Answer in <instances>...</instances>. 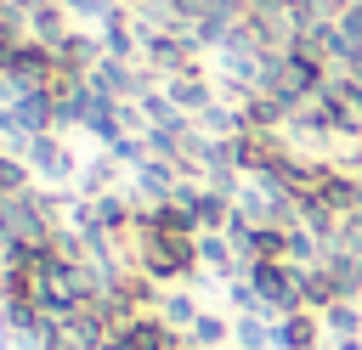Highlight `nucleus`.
<instances>
[{
	"mask_svg": "<svg viewBox=\"0 0 362 350\" xmlns=\"http://www.w3.org/2000/svg\"><path fill=\"white\" fill-rule=\"evenodd\" d=\"M23 158H28V169H34V181H45V186H68L85 164L74 158V147H68V135L62 130H45V135H28V147H23Z\"/></svg>",
	"mask_w": 362,
	"mask_h": 350,
	"instance_id": "obj_2",
	"label": "nucleus"
},
{
	"mask_svg": "<svg viewBox=\"0 0 362 350\" xmlns=\"http://www.w3.org/2000/svg\"><path fill=\"white\" fill-rule=\"evenodd\" d=\"M130 186V164L119 152H90V164L79 169V198H107V192H124Z\"/></svg>",
	"mask_w": 362,
	"mask_h": 350,
	"instance_id": "obj_3",
	"label": "nucleus"
},
{
	"mask_svg": "<svg viewBox=\"0 0 362 350\" xmlns=\"http://www.w3.org/2000/svg\"><path fill=\"white\" fill-rule=\"evenodd\" d=\"M17 51H23V40H6V34H0V73L17 68Z\"/></svg>",
	"mask_w": 362,
	"mask_h": 350,
	"instance_id": "obj_12",
	"label": "nucleus"
},
{
	"mask_svg": "<svg viewBox=\"0 0 362 350\" xmlns=\"http://www.w3.org/2000/svg\"><path fill=\"white\" fill-rule=\"evenodd\" d=\"M334 350H362V339H351V344H334Z\"/></svg>",
	"mask_w": 362,
	"mask_h": 350,
	"instance_id": "obj_13",
	"label": "nucleus"
},
{
	"mask_svg": "<svg viewBox=\"0 0 362 350\" xmlns=\"http://www.w3.org/2000/svg\"><path fill=\"white\" fill-rule=\"evenodd\" d=\"M170 333H187L198 316H204V305H198V294H192V282H175V288H164V299H158V310H153Z\"/></svg>",
	"mask_w": 362,
	"mask_h": 350,
	"instance_id": "obj_6",
	"label": "nucleus"
},
{
	"mask_svg": "<svg viewBox=\"0 0 362 350\" xmlns=\"http://www.w3.org/2000/svg\"><path fill=\"white\" fill-rule=\"evenodd\" d=\"M192 350H232V316H221V310H204L187 333H181Z\"/></svg>",
	"mask_w": 362,
	"mask_h": 350,
	"instance_id": "obj_9",
	"label": "nucleus"
},
{
	"mask_svg": "<svg viewBox=\"0 0 362 350\" xmlns=\"http://www.w3.org/2000/svg\"><path fill=\"white\" fill-rule=\"evenodd\" d=\"M232 350H277V316H232Z\"/></svg>",
	"mask_w": 362,
	"mask_h": 350,
	"instance_id": "obj_7",
	"label": "nucleus"
},
{
	"mask_svg": "<svg viewBox=\"0 0 362 350\" xmlns=\"http://www.w3.org/2000/svg\"><path fill=\"white\" fill-rule=\"evenodd\" d=\"M113 339H119L124 350H170V344H175L181 333H170V327H164L158 316H136V322H124V327H119Z\"/></svg>",
	"mask_w": 362,
	"mask_h": 350,
	"instance_id": "obj_8",
	"label": "nucleus"
},
{
	"mask_svg": "<svg viewBox=\"0 0 362 350\" xmlns=\"http://www.w3.org/2000/svg\"><path fill=\"white\" fill-rule=\"evenodd\" d=\"M249 282H255L266 316H294V310H305L300 271H294L288 260H255V265H249Z\"/></svg>",
	"mask_w": 362,
	"mask_h": 350,
	"instance_id": "obj_1",
	"label": "nucleus"
},
{
	"mask_svg": "<svg viewBox=\"0 0 362 350\" xmlns=\"http://www.w3.org/2000/svg\"><path fill=\"white\" fill-rule=\"evenodd\" d=\"M328 327H322V310H294V316H277V350H322Z\"/></svg>",
	"mask_w": 362,
	"mask_h": 350,
	"instance_id": "obj_5",
	"label": "nucleus"
},
{
	"mask_svg": "<svg viewBox=\"0 0 362 350\" xmlns=\"http://www.w3.org/2000/svg\"><path fill=\"white\" fill-rule=\"evenodd\" d=\"M339 34H345L351 45H362V0H351V6L339 11Z\"/></svg>",
	"mask_w": 362,
	"mask_h": 350,
	"instance_id": "obj_11",
	"label": "nucleus"
},
{
	"mask_svg": "<svg viewBox=\"0 0 362 350\" xmlns=\"http://www.w3.org/2000/svg\"><path fill=\"white\" fill-rule=\"evenodd\" d=\"M322 327H328V339H334V344L362 339V299H334V305L322 310Z\"/></svg>",
	"mask_w": 362,
	"mask_h": 350,
	"instance_id": "obj_10",
	"label": "nucleus"
},
{
	"mask_svg": "<svg viewBox=\"0 0 362 350\" xmlns=\"http://www.w3.org/2000/svg\"><path fill=\"white\" fill-rule=\"evenodd\" d=\"M74 28H79V23H74V11H68V6H57V0L28 6V40H40V45H51V51H57Z\"/></svg>",
	"mask_w": 362,
	"mask_h": 350,
	"instance_id": "obj_4",
	"label": "nucleus"
}]
</instances>
